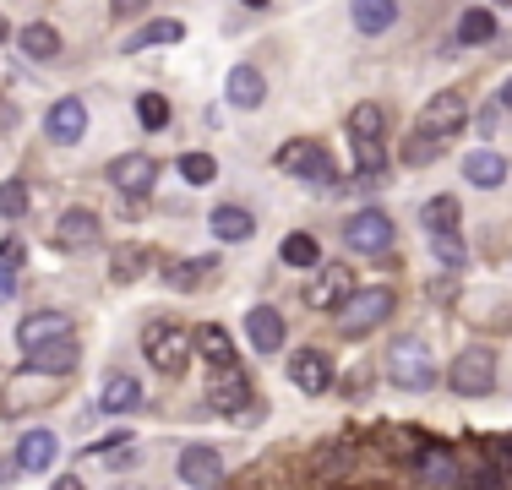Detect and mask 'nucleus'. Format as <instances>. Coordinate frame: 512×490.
Masks as SVG:
<instances>
[{
    "mask_svg": "<svg viewBox=\"0 0 512 490\" xmlns=\"http://www.w3.org/2000/svg\"><path fill=\"white\" fill-rule=\"evenodd\" d=\"M387 382L393 387H404V392H425L436 382V365H431V349H425L420 338H398V343H387Z\"/></svg>",
    "mask_w": 512,
    "mask_h": 490,
    "instance_id": "3",
    "label": "nucleus"
},
{
    "mask_svg": "<svg viewBox=\"0 0 512 490\" xmlns=\"http://www.w3.org/2000/svg\"><path fill=\"white\" fill-rule=\"evenodd\" d=\"M246 338L256 354H278L284 349V316L273 311V305H251L246 311Z\"/></svg>",
    "mask_w": 512,
    "mask_h": 490,
    "instance_id": "13",
    "label": "nucleus"
},
{
    "mask_svg": "<svg viewBox=\"0 0 512 490\" xmlns=\"http://www.w3.org/2000/svg\"><path fill=\"white\" fill-rule=\"evenodd\" d=\"M169 289H180V294H197L202 284H213L218 278V256H191V262H180V267H169Z\"/></svg>",
    "mask_w": 512,
    "mask_h": 490,
    "instance_id": "20",
    "label": "nucleus"
},
{
    "mask_svg": "<svg viewBox=\"0 0 512 490\" xmlns=\"http://www.w3.org/2000/svg\"><path fill=\"white\" fill-rule=\"evenodd\" d=\"M387 316H393V289H387V284L355 289L344 305H338V333H344V338H365L371 327H382Z\"/></svg>",
    "mask_w": 512,
    "mask_h": 490,
    "instance_id": "2",
    "label": "nucleus"
},
{
    "mask_svg": "<svg viewBox=\"0 0 512 490\" xmlns=\"http://www.w3.org/2000/svg\"><path fill=\"white\" fill-rule=\"evenodd\" d=\"M175 39H186V28H180L175 17H158V22H148V28H137L126 39V49L137 55V49H148V44H175Z\"/></svg>",
    "mask_w": 512,
    "mask_h": 490,
    "instance_id": "31",
    "label": "nucleus"
},
{
    "mask_svg": "<svg viewBox=\"0 0 512 490\" xmlns=\"http://www.w3.org/2000/svg\"><path fill=\"white\" fill-rule=\"evenodd\" d=\"M246 6H267V0H246Z\"/></svg>",
    "mask_w": 512,
    "mask_h": 490,
    "instance_id": "48",
    "label": "nucleus"
},
{
    "mask_svg": "<svg viewBox=\"0 0 512 490\" xmlns=\"http://www.w3.org/2000/svg\"><path fill=\"white\" fill-rule=\"evenodd\" d=\"M93 458H99V463H131V458H137V441H131V436H109V441H99Z\"/></svg>",
    "mask_w": 512,
    "mask_h": 490,
    "instance_id": "39",
    "label": "nucleus"
},
{
    "mask_svg": "<svg viewBox=\"0 0 512 490\" xmlns=\"http://www.w3.org/2000/svg\"><path fill=\"white\" fill-rule=\"evenodd\" d=\"M278 169H284V175L311 180V186H333V180H338V164L327 158L322 142H284V147H278Z\"/></svg>",
    "mask_w": 512,
    "mask_h": 490,
    "instance_id": "4",
    "label": "nucleus"
},
{
    "mask_svg": "<svg viewBox=\"0 0 512 490\" xmlns=\"http://www.w3.org/2000/svg\"><path fill=\"white\" fill-rule=\"evenodd\" d=\"M55 452H60V441L50 431H28L22 436V447H17V469H28V474H44L55 463Z\"/></svg>",
    "mask_w": 512,
    "mask_h": 490,
    "instance_id": "23",
    "label": "nucleus"
},
{
    "mask_svg": "<svg viewBox=\"0 0 512 490\" xmlns=\"http://www.w3.org/2000/svg\"><path fill=\"white\" fill-rule=\"evenodd\" d=\"M99 409H104V414H131V409H142V382H137V376H109Z\"/></svg>",
    "mask_w": 512,
    "mask_h": 490,
    "instance_id": "25",
    "label": "nucleus"
},
{
    "mask_svg": "<svg viewBox=\"0 0 512 490\" xmlns=\"http://www.w3.org/2000/svg\"><path fill=\"white\" fill-rule=\"evenodd\" d=\"M349 22H355L360 33H387L398 22V6L393 0H355V6H349Z\"/></svg>",
    "mask_w": 512,
    "mask_h": 490,
    "instance_id": "26",
    "label": "nucleus"
},
{
    "mask_svg": "<svg viewBox=\"0 0 512 490\" xmlns=\"http://www.w3.org/2000/svg\"><path fill=\"white\" fill-rule=\"evenodd\" d=\"M355 294V273H349L344 262H333V267H322V273L311 278V289H306V305L311 311H338V305Z\"/></svg>",
    "mask_w": 512,
    "mask_h": 490,
    "instance_id": "10",
    "label": "nucleus"
},
{
    "mask_svg": "<svg viewBox=\"0 0 512 490\" xmlns=\"http://www.w3.org/2000/svg\"><path fill=\"white\" fill-rule=\"evenodd\" d=\"M153 180H158V164L148 153H126V158L109 164V186H115L120 196H131V202H142V196L153 191Z\"/></svg>",
    "mask_w": 512,
    "mask_h": 490,
    "instance_id": "9",
    "label": "nucleus"
},
{
    "mask_svg": "<svg viewBox=\"0 0 512 490\" xmlns=\"http://www.w3.org/2000/svg\"><path fill=\"white\" fill-rule=\"evenodd\" d=\"M502 109L512 115V82H502Z\"/></svg>",
    "mask_w": 512,
    "mask_h": 490,
    "instance_id": "46",
    "label": "nucleus"
},
{
    "mask_svg": "<svg viewBox=\"0 0 512 490\" xmlns=\"http://www.w3.org/2000/svg\"><path fill=\"white\" fill-rule=\"evenodd\" d=\"M485 458H491L502 474H512V436H491L485 441Z\"/></svg>",
    "mask_w": 512,
    "mask_h": 490,
    "instance_id": "42",
    "label": "nucleus"
},
{
    "mask_svg": "<svg viewBox=\"0 0 512 490\" xmlns=\"http://www.w3.org/2000/svg\"><path fill=\"white\" fill-rule=\"evenodd\" d=\"M6 33H11V28H6V17H0V39H6Z\"/></svg>",
    "mask_w": 512,
    "mask_h": 490,
    "instance_id": "47",
    "label": "nucleus"
},
{
    "mask_svg": "<svg viewBox=\"0 0 512 490\" xmlns=\"http://www.w3.org/2000/svg\"><path fill=\"white\" fill-rule=\"evenodd\" d=\"M50 490H82V480H77V474H66V480H55Z\"/></svg>",
    "mask_w": 512,
    "mask_h": 490,
    "instance_id": "45",
    "label": "nucleus"
},
{
    "mask_svg": "<svg viewBox=\"0 0 512 490\" xmlns=\"http://www.w3.org/2000/svg\"><path fill=\"white\" fill-rule=\"evenodd\" d=\"M420 218H425V235H458V196H431Z\"/></svg>",
    "mask_w": 512,
    "mask_h": 490,
    "instance_id": "30",
    "label": "nucleus"
},
{
    "mask_svg": "<svg viewBox=\"0 0 512 490\" xmlns=\"http://www.w3.org/2000/svg\"><path fill=\"white\" fill-rule=\"evenodd\" d=\"M44 131H50V142H82L88 137V109H82V98H55L50 115H44Z\"/></svg>",
    "mask_w": 512,
    "mask_h": 490,
    "instance_id": "11",
    "label": "nucleus"
},
{
    "mask_svg": "<svg viewBox=\"0 0 512 490\" xmlns=\"http://www.w3.org/2000/svg\"><path fill=\"white\" fill-rule=\"evenodd\" d=\"M431 251H436V262H447V267H463V240L458 235H431Z\"/></svg>",
    "mask_w": 512,
    "mask_h": 490,
    "instance_id": "41",
    "label": "nucleus"
},
{
    "mask_svg": "<svg viewBox=\"0 0 512 490\" xmlns=\"http://www.w3.org/2000/svg\"><path fill=\"white\" fill-rule=\"evenodd\" d=\"M463 120H469V98H463L458 88H447V93H431L425 98V109H420V131L425 137H453V131H463Z\"/></svg>",
    "mask_w": 512,
    "mask_h": 490,
    "instance_id": "8",
    "label": "nucleus"
},
{
    "mask_svg": "<svg viewBox=\"0 0 512 490\" xmlns=\"http://www.w3.org/2000/svg\"><path fill=\"white\" fill-rule=\"evenodd\" d=\"M251 229H256V218L246 213V207H213V235L218 240L240 245V240H251Z\"/></svg>",
    "mask_w": 512,
    "mask_h": 490,
    "instance_id": "28",
    "label": "nucleus"
},
{
    "mask_svg": "<svg viewBox=\"0 0 512 490\" xmlns=\"http://www.w3.org/2000/svg\"><path fill=\"white\" fill-rule=\"evenodd\" d=\"M218 474H224V458H218V447H186V452H180V480H186V485L213 490Z\"/></svg>",
    "mask_w": 512,
    "mask_h": 490,
    "instance_id": "15",
    "label": "nucleus"
},
{
    "mask_svg": "<svg viewBox=\"0 0 512 490\" xmlns=\"http://www.w3.org/2000/svg\"><path fill=\"white\" fill-rule=\"evenodd\" d=\"M344 245L360 251V256H387L393 251V218H387L382 207H360V213L344 224Z\"/></svg>",
    "mask_w": 512,
    "mask_h": 490,
    "instance_id": "5",
    "label": "nucleus"
},
{
    "mask_svg": "<svg viewBox=\"0 0 512 490\" xmlns=\"http://www.w3.org/2000/svg\"><path fill=\"white\" fill-rule=\"evenodd\" d=\"M99 240V213L93 207H71V213H60L55 224V245H66V251H82V245Z\"/></svg>",
    "mask_w": 512,
    "mask_h": 490,
    "instance_id": "16",
    "label": "nucleus"
},
{
    "mask_svg": "<svg viewBox=\"0 0 512 490\" xmlns=\"http://www.w3.org/2000/svg\"><path fill=\"white\" fill-rule=\"evenodd\" d=\"M349 131H355V142H382L387 137V104H376V98L355 104L349 109Z\"/></svg>",
    "mask_w": 512,
    "mask_h": 490,
    "instance_id": "24",
    "label": "nucleus"
},
{
    "mask_svg": "<svg viewBox=\"0 0 512 490\" xmlns=\"http://www.w3.org/2000/svg\"><path fill=\"white\" fill-rule=\"evenodd\" d=\"M289 382L300 392H327L333 387V360H327L322 349H300L295 360H289Z\"/></svg>",
    "mask_w": 512,
    "mask_h": 490,
    "instance_id": "14",
    "label": "nucleus"
},
{
    "mask_svg": "<svg viewBox=\"0 0 512 490\" xmlns=\"http://www.w3.org/2000/svg\"><path fill=\"white\" fill-rule=\"evenodd\" d=\"M55 338H71V316H60V311H33V316H22V327H17L22 354H33L39 343H55Z\"/></svg>",
    "mask_w": 512,
    "mask_h": 490,
    "instance_id": "12",
    "label": "nucleus"
},
{
    "mask_svg": "<svg viewBox=\"0 0 512 490\" xmlns=\"http://www.w3.org/2000/svg\"><path fill=\"white\" fill-rule=\"evenodd\" d=\"M137 120H142L148 131H164V126H169V98L142 93V98H137Z\"/></svg>",
    "mask_w": 512,
    "mask_h": 490,
    "instance_id": "37",
    "label": "nucleus"
},
{
    "mask_svg": "<svg viewBox=\"0 0 512 490\" xmlns=\"http://www.w3.org/2000/svg\"><path fill=\"white\" fill-rule=\"evenodd\" d=\"M126 490H131V485H126Z\"/></svg>",
    "mask_w": 512,
    "mask_h": 490,
    "instance_id": "50",
    "label": "nucleus"
},
{
    "mask_svg": "<svg viewBox=\"0 0 512 490\" xmlns=\"http://www.w3.org/2000/svg\"><path fill=\"white\" fill-rule=\"evenodd\" d=\"M28 360H33V371H44V376H71L82 360V349H77V338H55V343H39Z\"/></svg>",
    "mask_w": 512,
    "mask_h": 490,
    "instance_id": "17",
    "label": "nucleus"
},
{
    "mask_svg": "<svg viewBox=\"0 0 512 490\" xmlns=\"http://www.w3.org/2000/svg\"><path fill=\"white\" fill-rule=\"evenodd\" d=\"M142 354L153 360V371L180 376L191 365V354H197V343H191V333L175 327V322H148L142 327Z\"/></svg>",
    "mask_w": 512,
    "mask_h": 490,
    "instance_id": "1",
    "label": "nucleus"
},
{
    "mask_svg": "<svg viewBox=\"0 0 512 490\" xmlns=\"http://www.w3.org/2000/svg\"><path fill=\"white\" fill-rule=\"evenodd\" d=\"M142 6H148V0H115V11H120V17H137Z\"/></svg>",
    "mask_w": 512,
    "mask_h": 490,
    "instance_id": "44",
    "label": "nucleus"
},
{
    "mask_svg": "<svg viewBox=\"0 0 512 490\" xmlns=\"http://www.w3.org/2000/svg\"><path fill=\"white\" fill-rule=\"evenodd\" d=\"M463 175H469V186L491 191V186H502V180H507V158L502 153H469V158H463Z\"/></svg>",
    "mask_w": 512,
    "mask_h": 490,
    "instance_id": "27",
    "label": "nucleus"
},
{
    "mask_svg": "<svg viewBox=\"0 0 512 490\" xmlns=\"http://www.w3.org/2000/svg\"><path fill=\"white\" fill-rule=\"evenodd\" d=\"M496 6H512V0H496Z\"/></svg>",
    "mask_w": 512,
    "mask_h": 490,
    "instance_id": "49",
    "label": "nucleus"
},
{
    "mask_svg": "<svg viewBox=\"0 0 512 490\" xmlns=\"http://www.w3.org/2000/svg\"><path fill=\"white\" fill-rule=\"evenodd\" d=\"M17 44H22V55H33V60H55L60 55V33L50 28V22H28V28L17 33Z\"/></svg>",
    "mask_w": 512,
    "mask_h": 490,
    "instance_id": "29",
    "label": "nucleus"
},
{
    "mask_svg": "<svg viewBox=\"0 0 512 490\" xmlns=\"http://www.w3.org/2000/svg\"><path fill=\"white\" fill-rule=\"evenodd\" d=\"M180 180H191V186H213L218 180V164L207 153H186L180 158Z\"/></svg>",
    "mask_w": 512,
    "mask_h": 490,
    "instance_id": "36",
    "label": "nucleus"
},
{
    "mask_svg": "<svg viewBox=\"0 0 512 490\" xmlns=\"http://www.w3.org/2000/svg\"><path fill=\"white\" fill-rule=\"evenodd\" d=\"M191 343H197V354L207 360V371H218V365H235V343H229V333L218 322H207L191 333Z\"/></svg>",
    "mask_w": 512,
    "mask_h": 490,
    "instance_id": "21",
    "label": "nucleus"
},
{
    "mask_svg": "<svg viewBox=\"0 0 512 490\" xmlns=\"http://www.w3.org/2000/svg\"><path fill=\"white\" fill-rule=\"evenodd\" d=\"M17 267H22V245L6 240V245H0V300L17 294Z\"/></svg>",
    "mask_w": 512,
    "mask_h": 490,
    "instance_id": "35",
    "label": "nucleus"
},
{
    "mask_svg": "<svg viewBox=\"0 0 512 490\" xmlns=\"http://www.w3.org/2000/svg\"><path fill=\"white\" fill-rule=\"evenodd\" d=\"M349 469H355V447H338V441L322 447V452H311V463H306V474L316 485H338Z\"/></svg>",
    "mask_w": 512,
    "mask_h": 490,
    "instance_id": "18",
    "label": "nucleus"
},
{
    "mask_svg": "<svg viewBox=\"0 0 512 490\" xmlns=\"http://www.w3.org/2000/svg\"><path fill=\"white\" fill-rule=\"evenodd\" d=\"M207 403H213L218 414H235V420H246V403H251V382L246 371L235 365H218V371H207Z\"/></svg>",
    "mask_w": 512,
    "mask_h": 490,
    "instance_id": "7",
    "label": "nucleus"
},
{
    "mask_svg": "<svg viewBox=\"0 0 512 490\" xmlns=\"http://www.w3.org/2000/svg\"><path fill=\"white\" fill-rule=\"evenodd\" d=\"M414 469H420V480H425V485H453V480H458L453 452H447V447H436V441H431V447H420V452H414Z\"/></svg>",
    "mask_w": 512,
    "mask_h": 490,
    "instance_id": "22",
    "label": "nucleus"
},
{
    "mask_svg": "<svg viewBox=\"0 0 512 490\" xmlns=\"http://www.w3.org/2000/svg\"><path fill=\"white\" fill-rule=\"evenodd\" d=\"M28 186H22V180H6V186H0V218H22L28 213Z\"/></svg>",
    "mask_w": 512,
    "mask_h": 490,
    "instance_id": "38",
    "label": "nucleus"
},
{
    "mask_svg": "<svg viewBox=\"0 0 512 490\" xmlns=\"http://www.w3.org/2000/svg\"><path fill=\"white\" fill-rule=\"evenodd\" d=\"M447 387H453L458 398H485V392L496 387V354L491 349H463L453 360V371H447Z\"/></svg>",
    "mask_w": 512,
    "mask_h": 490,
    "instance_id": "6",
    "label": "nucleus"
},
{
    "mask_svg": "<svg viewBox=\"0 0 512 490\" xmlns=\"http://www.w3.org/2000/svg\"><path fill=\"white\" fill-rule=\"evenodd\" d=\"M458 39L463 44H485V39H496V17L491 11H480V6H469L458 17Z\"/></svg>",
    "mask_w": 512,
    "mask_h": 490,
    "instance_id": "32",
    "label": "nucleus"
},
{
    "mask_svg": "<svg viewBox=\"0 0 512 490\" xmlns=\"http://www.w3.org/2000/svg\"><path fill=\"white\" fill-rule=\"evenodd\" d=\"M278 256H284V267H316V240L311 235H289L284 245H278Z\"/></svg>",
    "mask_w": 512,
    "mask_h": 490,
    "instance_id": "34",
    "label": "nucleus"
},
{
    "mask_svg": "<svg viewBox=\"0 0 512 490\" xmlns=\"http://www.w3.org/2000/svg\"><path fill=\"white\" fill-rule=\"evenodd\" d=\"M224 98L235 109H262V98H267L262 71H256V66H235V71H229V82H224Z\"/></svg>",
    "mask_w": 512,
    "mask_h": 490,
    "instance_id": "19",
    "label": "nucleus"
},
{
    "mask_svg": "<svg viewBox=\"0 0 512 490\" xmlns=\"http://www.w3.org/2000/svg\"><path fill=\"white\" fill-rule=\"evenodd\" d=\"M431 158H442V142L425 137V131H414L409 147H404V164H431Z\"/></svg>",
    "mask_w": 512,
    "mask_h": 490,
    "instance_id": "40",
    "label": "nucleus"
},
{
    "mask_svg": "<svg viewBox=\"0 0 512 490\" xmlns=\"http://www.w3.org/2000/svg\"><path fill=\"white\" fill-rule=\"evenodd\" d=\"M453 485H458V490H502V480H496V474H458Z\"/></svg>",
    "mask_w": 512,
    "mask_h": 490,
    "instance_id": "43",
    "label": "nucleus"
},
{
    "mask_svg": "<svg viewBox=\"0 0 512 490\" xmlns=\"http://www.w3.org/2000/svg\"><path fill=\"white\" fill-rule=\"evenodd\" d=\"M142 267H148V251H142V245H126V251L109 256V278H115V284H131V278H142Z\"/></svg>",
    "mask_w": 512,
    "mask_h": 490,
    "instance_id": "33",
    "label": "nucleus"
}]
</instances>
